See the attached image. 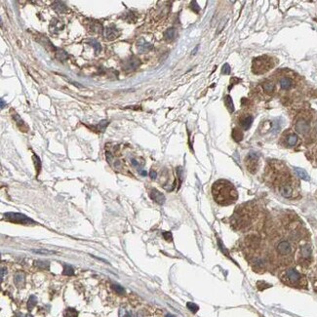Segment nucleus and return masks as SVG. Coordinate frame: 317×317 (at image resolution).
Returning <instances> with one entry per match:
<instances>
[{
	"instance_id": "f3484780",
	"label": "nucleus",
	"mask_w": 317,
	"mask_h": 317,
	"mask_svg": "<svg viewBox=\"0 0 317 317\" xmlns=\"http://www.w3.org/2000/svg\"><path fill=\"white\" fill-rule=\"evenodd\" d=\"M89 30L92 32H97L100 33L103 31V26L100 23L95 22V21H91V25L89 26Z\"/></svg>"
},
{
	"instance_id": "79ce46f5",
	"label": "nucleus",
	"mask_w": 317,
	"mask_h": 317,
	"mask_svg": "<svg viewBox=\"0 0 317 317\" xmlns=\"http://www.w3.org/2000/svg\"><path fill=\"white\" fill-rule=\"evenodd\" d=\"M149 176H150V178H151L152 180H154V179H156V176H157V174H156V172L154 171V170H151V171H150V173H149Z\"/></svg>"
},
{
	"instance_id": "a878e982",
	"label": "nucleus",
	"mask_w": 317,
	"mask_h": 317,
	"mask_svg": "<svg viewBox=\"0 0 317 317\" xmlns=\"http://www.w3.org/2000/svg\"><path fill=\"white\" fill-rule=\"evenodd\" d=\"M310 255H311V249H310V247H309L308 245L304 246V247L301 248V256H302V258H305V259L309 258V257H310Z\"/></svg>"
},
{
	"instance_id": "2eb2a0df",
	"label": "nucleus",
	"mask_w": 317,
	"mask_h": 317,
	"mask_svg": "<svg viewBox=\"0 0 317 317\" xmlns=\"http://www.w3.org/2000/svg\"><path fill=\"white\" fill-rule=\"evenodd\" d=\"M252 122H253V116L247 115L240 119V126L244 130H248L252 125Z\"/></svg>"
},
{
	"instance_id": "ddd939ff",
	"label": "nucleus",
	"mask_w": 317,
	"mask_h": 317,
	"mask_svg": "<svg viewBox=\"0 0 317 317\" xmlns=\"http://www.w3.org/2000/svg\"><path fill=\"white\" fill-rule=\"evenodd\" d=\"M52 7H53V9L57 12V13H62V14H66L67 13L68 9H67V6L62 2V1H55L53 4H52Z\"/></svg>"
},
{
	"instance_id": "b1692460",
	"label": "nucleus",
	"mask_w": 317,
	"mask_h": 317,
	"mask_svg": "<svg viewBox=\"0 0 317 317\" xmlns=\"http://www.w3.org/2000/svg\"><path fill=\"white\" fill-rule=\"evenodd\" d=\"M298 143V136L297 135H295V134H291V135H289L288 138H287V144L290 145V146H294L296 145V144Z\"/></svg>"
},
{
	"instance_id": "c756f323",
	"label": "nucleus",
	"mask_w": 317,
	"mask_h": 317,
	"mask_svg": "<svg viewBox=\"0 0 317 317\" xmlns=\"http://www.w3.org/2000/svg\"><path fill=\"white\" fill-rule=\"evenodd\" d=\"M108 124V120H103V121H101L100 123H99V124L97 125L96 128H97V130H98L99 132H104V130L107 129Z\"/></svg>"
},
{
	"instance_id": "e433bc0d",
	"label": "nucleus",
	"mask_w": 317,
	"mask_h": 317,
	"mask_svg": "<svg viewBox=\"0 0 317 317\" xmlns=\"http://www.w3.org/2000/svg\"><path fill=\"white\" fill-rule=\"evenodd\" d=\"M113 289H114V291H115L117 294H119V295H122V294L125 293L124 288H123L122 286H120V285H118V284H114V285H113Z\"/></svg>"
},
{
	"instance_id": "4be33fe9",
	"label": "nucleus",
	"mask_w": 317,
	"mask_h": 317,
	"mask_svg": "<svg viewBox=\"0 0 317 317\" xmlns=\"http://www.w3.org/2000/svg\"><path fill=\"white\" fill-rule=\"evenodd\" d=\"M292 80L290 78H287V77H285V78H282L280 80V86L282 89H285V90H288V89H290L292 87Z\"/></svg>"
},
{
	"instance_id": "1a4fd4ad",
	"label": "nucleus",
	"mask_w": 317,
	"mask_h": 317,
	"mask_svg": "<svg viewBox=\"0 0 317 317\" xmlns=\"http://www.w3.org/2000/svg\"><path fill=\"white\" fill-rule=\"evenodd\" d=\"M150 198L154 201V202H156L158 204H160V205H162V204H164L165 203V196L163 193H161L160 191H158L157 189L155 188H153L151 191H150Z\"/></svg>"
},
{
	"instance_id": "ea45409f",
	"label": "nucleus",
	"mask_w": 317,
	"mask_h": 317,
	"mask_svg": "<svg viewBox=\"0 0 317 317\" xmlns=\"http://www.w3.org/2000/svg\"><path fill=\"white\" fill-rule=\"evenodd\" d=\"M163 236L164 238L166 239L167 241H172V234H171V232H163Z\"/></svg>"
},
{
	"instance_id": "de8ad7c7",
	"label": "nucleus",
	"mask_w": 317,
	"mask_h": 317,
	"mask_svg": "<svg viewBox=\"0 0 317 317\" xmlns=\"http://www.w3.org/2000/svg\"><path fill=\"white\" fill-rule=\"evenodd\" d=\"M315 130L317 131V122H316V124H315Z\"/></svg>"
},
{
	"instance_id": "4c0bfd02",
	"label": "nucleus",
	"mask_w": 317,
	"mask_h": 317,
	"mask_svg": "<svg viewBox=\"0 0 317 317\" xmlns=\"http://www.w3.org/2000/svg\"><path fill=\"white\" fill-rule=\"evenodd\" d=\"M222 72L223 74H227V75L230 73V67H229L228 63H225V65H223V69H222Z\"/></svg>"
},
{
	"instance_id": "393cba45",
	"label": "nucleus",
	"mask_w": 317,
	"mask_h": 317,
	"mask_svg": "<svg viewBox=\"0 0 317 317\" xmlns=\"http://www.w3.org/2000/svg\"><path fill=\"white\" fill-rule=\"evenodd\" d=\"M263 88H264V90L265 91V92L271 93V92H273V90H274V84L272 82H269V81H265L263 84Z\"/></svg>"
},
{
	"instance_id": "58836bf2",
	"label": "nucleus",
	"mask_w": 317,
	"mask_h": 317,
	"mask_svg": "<svg viewBox=\"0 0 317 317\" xmlns=\"http://www.w3.org/2000/svg\"><path fill=\"white\" fill-rule=\"evenodd\" d=\"M120 317H133V315L129 311H125L124 309H120Z\"/></svg>"
},
{
	"instance_id": "cd10ccee",
	"label": "nucleus",
	"mask_w": 317,
	"mask_h": 317,
	"mask_svg": "<svg viewBox=\"0 0 317 317\" xmlns=\"http://www.w3.org/2000/svg\"><path fill=\"white\" fill-rule=\"evenodd\" d=\"M73 273H74V270H73V267L71 265H70V264H65V265H63V274L71 276V275H73Z\"/></svg>"
},
{
	"instance_id": "20e7f679",
	"label": "nucleus",
	"mask_w": 317,
	"mask_h": 317,
	"mask_svg": "<svg viewBox=\"0 0 317 317\" xmlns=\"http://www.w3.org/2000/svg\"><path fill=\"white\" fill-rule=\"evenodd\" d=\"M258 160H259L258 154L254 153V152L248 154L247 158H246V166H247V169L251 173L256 172L257 166H258Z\"/></svg>"
},
{
	"instance_id": "6e6552de",
	"label": "nucleus",
	"mask_w": 317,
	"mask_h": 317,
	"mask_svg": "<svg viewBox=\"0 0 317 317\" xmlns=\"http://www.w3.org/2000/svg\"><path fill=\"white\" fill-rule=\"evenodd\" d=\"M277 251L280 255H289L292 252V246L288 241H282L277 245Z\"/></svg>"
},
{
	"instance_id": "aec40b11",
	"label": "nucleus",
	"mask_w": 317,
	"mask_h": 317,
	"mask_svg": "<svg viewBox=\"0 0 317 317\" xmlns=\"http://www.w3.org/2000/svg\"><path fill=\"white\" fill-rule=\"evenodd\" d=\"M25 274L23 272H19L17 273L16 275H15V284L18 286V287H22L24 286L25 284Z\"/></svg>"
},
{
	"instance_id": "4468645a",
	"label": "nucleus",
	"mask_w": 317,
	"mask_h": 317,
	"mask_svg": "<svg viewBox=\"0 0 317 317\" xmlns=\"http://www.w3.org/2000/svg\"><path fill=\"white\" fill-rule=\"evenodd\" d=\"M293 193V189L290 185L285 184L280 186V194L285 198H290Z\"/></svg>"
},
{
	"instance_id": "412c9836",
	"label": "nucleus",
	"mask_w": 317,
	"mask_h": 317,
	"mask_svg": "<svg viewBox=\"0 0 317 317\" xmlns=\"http://www.w3.org/2000/svg\"><path fill=\"white\" fill-rule=\"evenodd\" d=\"M224 103H225V107L227 108L229 112L234 111V104H233V102H232V99H231L230 96L227 95V96L224 97Z\"/></svg>"
},
{
	"instance_id": "49530a36",
	"label": "nucleus",
	"mask_w": 317,
	"mask_h": 317,
	"mask_svg": "<svg viewBox=\"0 0 317 317\" xmlns=\"http://www.w3.org/2000/svg\"><path fill=\"white\" fill-rule=\"evenodd\" d=\"M165 317H176V316H174V315H172V314H167Z\"/></svg>"
},
{
	"instance_id": "9d476101",
	"label": "nucleus",
	"mask_w": 317,
	"mask_h": 317,
	"mask_svg": "<svg viewBox=\"0 0 317 317\" xmlns=\"http://www.w3.org/2000/svg\"><path fill=\"white\" fill-rule=\"evenodd\" d=\"M137 48H138L140 53H145V52H149V51L152 50L153 45L149 43V42H146L145 39H140L139 42L137 43Z\"/></svg>"
},
{
	"instance_id": "bb28decb",
	"label": "nucleus",
	"mask_w": 317,
	"mask_h": 317,
	"mask_svg": "<svg viewBox=\"0 0 317 317\" xmlns=\"http://www.w3.org/2000/svg\"><path fill=\"white\" fill-rule=\"evenodd\" d=\"M88 43H89V45H90V46H92V47L95 49V51H96L97 53H98V52H100V51L102 50L101 44L99 43V42H98L96 39H91V40H89Z\"/></svg>"
},
{
	"instance_id": "f704fd0d",
	"label": "nucleus",
	"mask_w": 317,
	"mask_h": 317,
	"mask_svg": "<svg viewBox=\"0 0 317 317\" xmlns=\"http://www.w3.org/2000/svg\"><path fill=\"white\" fill-rule=\"evenodd\" d=\"M33 160H34V163H35V168H36V170H37V173L40 172V169H41V162L39 160V157L36 156L34 154L33 155Z\"/></svg>"
},
{
	"instance_id": "5701e85b",
	"label": "nucleus",
	"mask_w": 317,
	"mask_h": 317,
	"mask_svg": "<svg viewBox=\"0 0 317 317\" xmlns=\"http://www.w3.org/2000/svg\"><path fill=\"white\" fill-rule=\"evenodd\" d=\"M295 171H296V173L298 174V176L301 179L305 180V181H308L309 180L308 174L304 170V169H301V168H295Z\"/></svg>"
},
{
	"instance_id": "f8f14e48",
	"label": "nucleus",
	"mask_w": 317,
	"mask_h": 317,
	"mask_svg": "<svg viewBox=\"0 0 317 317\" xmlns=\"http://www.w3.org/2000/svg\"><path fill=\"white\" fill-rule=\"evenodd\" d=\"M63 26H65V25H63V23L61 20L54 19L50 25V31L54 34H57L60 30L63 29Z\"/></svg>"
},
{
	"instance_id": "6ab92c4d",
	"label": "nucleus",
	"mask_w": 317,
	"mask_h": 317,
	"mask_svg": "<svg viewBox=\"0 0 317 317\" xmlns=\"http://www.w3.org/2000/svg\"><path fill=\"white\" fill-rule=\"evenodd\" d=\"M55 54H56V58H57L61 62H65L68 58V55L63 50H62V49H59V48L56 49Z\"/></svg>"
},
{
	"instance_id": "7c9ffc66",
	"label": "nucleus",
	"mask_w": 317,
	"mask_h": 317,
	"mask_svg": "<svg viewBox=\"0 0 317 317\" xmlns=\"http://www.w3.org/2000/svg\"><path fill=\"white\" fill-rule=\"evenodd\" d=\"M66 317H77V311L74 308H67L65 313Z\"/></svg>"
},
{
	"instance_id": "c9c22d12",
	"label": "nucleus",
	"mask_w": 317,
	"mask_h": 317,
	"mask_svg": "<svg viewBox=\"0 0 317 317\" xmlns=\"http://www.w3.org/2000/svg\"><path fill=\"white\" fill-rule=\"evenodd\" d=\"M34 264L38 267H41V269H48L49 267V263L48 262H42V260H37V262L34 263Z\"/></svg>"
},
{
	"instance_id": "7ed1b4c3",
	"label": "nucleus",
	"mask_w": 317,
	"mask_h": 317,
	"mask_svg": "<svg viewBox=\"0 0 317 317\" xmlns=\"http://www.w3.org/2000/svg\"><path fill=\"white\" fill-rule=\"evenodd\" d=\"M4 218L9 222L15 223H21V224H33L35 223L31 219H30L29 217H26L24 214L20 213H6L3 215Z\"/></svg>"
},
{
	"instance_id": "423d86ee",
	"label": "nucleus",
	"mask_w": 317,
	"mask_h": 317,
	"mask_svg": "<svg viewBox=\"0 0 317 317\" xmlns=\"http://www.w3.org/2000/svg\"><path fill=\"white\" fill-rule=\"evenodd\" d=\"M295 128L298 133L305 135V134L308 133L309 130H310V126H309V123L306 121L305 119H300V120H298L297 123H296Z\"/></svg>"
},
{
	"instance_id": "72a5a7b5",
	"label": "nucleus",
	"mask_w": 317,
	"mask_h": 317,
	"mask_svg": "<svg viewBox=\"0 0 317 317\" xmlns=\"http://www.w3.org/2000/svg\"><path fill=\"white\" fill-rule=\"evenodd\" d=\"M36 302H37L36 298H35L34 296H31V297L30 298V300H29V302H27V306H29L30 309H32L33 306L36 305Z\"/></svg>"
},
{
	"instance_id": "9b49d317",
	"label": "nucleus",
	"mask_w": 317,
	"mask_h": 317,
	"mask_svg": "<svg viewBox=\"0 0 317 317\" xmlns=\"http://www.w3.org/2000/svg\"><path fill=\"white\" fill-rule=\"evenodd\" d=\"M286 276L288 278V280L290 281L291 283H298L299 281L301 280V275L300 273L296 270V269H288L286 272Z\"/></svg>"
},
{
	"instance_id": "39448f33",
	"label": "nucleus",
	"mask_w": 317,
	"mask_h": 317,
	"mask_svg": "<svg viewBox=\"0 0 317 317\" xmlns=\"http://www.w3.org/2000/svg\"><path fill=\"white\" fill-rule=\"evenodd\" d=\"M140 65V59L136 58V57H131L130 59L126 60L123 62V69L126 70V71H133L136 68H138Z\"/></svg>"
},
{
	"instance_id": "f03ea898",
	"label": "nucleus",
	"mask_w": 317,
	"mask_h": 317,
	"mask_svg": "<svg viewBox=\"0 0 317 317\" xmlns=\"http://www.w3.org/2000/svg\"><path fill=\"white\" fill-rule=\"evenodd\" d=\"M272 66L273 65L271 62V59L267 57H260V58L254 59L252 69L254 73L263 74V73H265L266 71H269L272 67Z\"/></svg>"
},
{
	"instance_id": "0eeeda50",
	"label": "nucleus",
	"mask_w": 317,
	"mask_h": 317,
	"mask_svg": "<svg viewBox=\"0 0 317 317\" xmlns=\"http://www.w3.org/2000/svg\"><path fill=\"white\" fill-rule=\"evenodd\" d=\"M119 33H120V30L117 29H114V27H107V29H104L103 30V36L108 40H113L119 36Z\"/></svg>"
},
{
	"instance_id": "f257e3e1",
	"label": "nucleus",
	"mask_w": 317,
	"mask_h": 317,
	"mask_svg": "<svg viewBox=\"0 0 317 317\" xmlns=\"http://www.w3.org/2000/svg\"><path fill=\"white\" fill-rule=\"evenodd\" d=\"M212 193L215 201L221 205H229L238 197L233 185L224 180H220L215 182L212 187Z\"/></svg>"
},
{
	"instance_id": "2f4dec72",
	"label": "nucleus",
	"mask_w": 317,
	"mask_h": 317,
	"mask_svg": "<svg viewBox=\"0 0 317 317\" xmlns=\"http://www.w3.org/2000/svg\"><path fill=\"white\" fill-rule=\"evenodd\" d=\"M32 252L33 253H36V254H41V255H53V254H57V252L43 250V249H41V250H32Z\"/></svg>"
},
{
	"instance_id": "a19ab883",
	"label": "nucleus",
	"mask_w": 317,
	"mask_h": 317,
	"mask_svg": "<svg viewBox=\"0 0 317 317\" xmlns=\"http://www.w3.org/2000/svg\"><path fill=\"white\" fill-rule=\"evenodd\" d=\"M191 8H192V10H194V12H196V13H198V12H199V10H200L199 6L197 5V3H196L195 1L191 2Z\"/></svg>"
},
{
	"instance_id": "c85d7f7f",
	"label": "nucleus",
	"mask_w": 317,
	"mask_h": 317,
	"mask_svg": "<svg viewBox=\"0 0 317 317\" xmlns=\"http://www.w3.org/2000/svg\"><path fill=\"white\" fill-rule=\"evenodd\" d=\"M232 137H233V139L236 140V142H240V140H242V133L241 131H239L238 129H233V131H232Z\"/></svg>"
},
{
	"instance_id": "473e14b6",
	"label": "nucleus",
	"mask_w": 317,
	"mask_h": 317,
	"mask_svg": "<svg viewBox=\"0 0 317 317\" xmlns=\"http://www.w3.org/2000/svg\"><path fill=\"white\" fill-rule=\"evenodd\" d=\"M186 306H187V308L189 309V310L191 311V312H193V313L197 312V310L199 309L198 306L195 305V304H193V302H187V304H186Z\"/></svg>"
},
{
	"instance_id": "dca6fc26",
	"label": "nucleus",
	"mask_w": 317,
	"mask_h": 317,
	"mask_svg": "<svg viewBox=\"0 0 317 317\" xmlns=\"http://www.w3.org/2000/svg\"><path fill=\"white\" fill-rule=\"evenodd\" d=\"M176 35H177V30L174 27H171V29H168L165 32H164V37L166 40L168 41H172L176 38Z\"/></svg>"
},
{
	"instance_id": "a18cd8bd",
	"label": "nucleus",
	"mask_w": 317,
	"mask_h": 317,
	"mask_svg": "<svg viewBox=\"0 0 317 317\" xmlns=\"http://www.w3.org/2000/svg\"><path fill=\"white\" fill-rule=\"evenodd\" d=\"M4 108V101H3V99H1V108Z\"/></svg>"
},
{
	"instance_id": "c03bdc74",
	"label": "nucleus",
	"mask_w": 317,
	"mask_h": 317,
	"mask_svg": "<svg viewBox=\"0 0 317 317\" xmlns=\"http://www.w3.org/2000/svg\"><path fill=\"white\" fill-rule=\"evenodd\" d=\"M139 172H140V174L142 175V176H146V172L144 171V170H140Z\"/></svg>"
},
{
	"instance_id": "a211bd4d",
	"label": "nucleus",
	"mask_w": 317,
	"mask_h": 317,
	"mask_svg": "<svg viewBox=\"0 0 317 317\" xmlns=\"http://www.w3.org/2000/svg\"><path fill=\"white\" fill-rule=\"evenodd\" d=\"M13 117H14V119L16 120L17 125H18V127H19V128H20L21 130H22V131H25V132L27 131V129H29V128H27V126L25 125V123L24 122L23 119H21V118H20V116H19L17 113H15V112H14Z\"/></svg>"
},
{
	"instance_id": "37998d69",
	"label": "nucleus",
	"mask_w": 317,
	"mask_h": 317,
	"mask_svg": "<svg viewBox=\"0 0 317 317\" xmlns=\"http://www.w3.org/2000/svg\"><path fill=\"white\" fill-rule=\"evenodd\" d=\"M131 162H132V164H133V166H135V167H139V162L136 160V159H132L131 160Z\"/></svg>"
}]
</instances>
